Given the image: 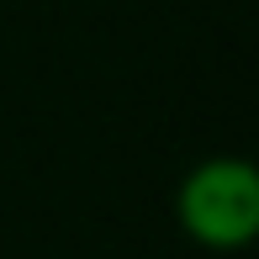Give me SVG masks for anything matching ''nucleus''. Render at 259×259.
<instances>
[{
    "label": "nucleus",
    "mask_w": 259,
    "mask_h": 259,
    "mask_svg": "<svg viewBox=\"0 0 259 259\" xmlns=\"http://www.w3.org/2000/svg\"><path fill=\"white\" fill-rule=\"evenodd\" d=\"M175 217L185 238L211 254L249 249L259 233V169L238 154L201 159L175 191Z\"/></svg>",
    "instance_id": "nucleus-1"
}]
</instances>
